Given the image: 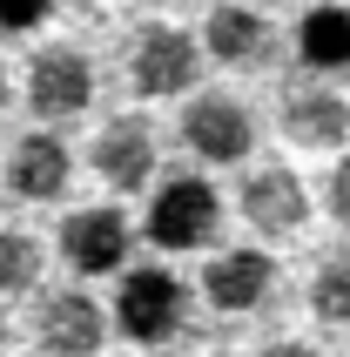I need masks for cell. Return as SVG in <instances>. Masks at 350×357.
Instances as JSON below:
<instances>
[{"label":"cell","mask_w":350,"mask_h":357,"mask_svg":"<svg viewBox=\"0 0 350 357\" xmlns=\"http://www.w3.org/2000/svg\"><path fill=\"white\" fill-rule=\"evenodd\" d=\"M115 324H121V337H135V344L182 337L189 331V290H182V277H169L155 263L128 270L121 290H115Z\"/></svg>","instance_id":"6da1fadb"},{"label":"cell","mask_w":350,"mask_h":357,"mask_svg":"<svg viewBox=\"0 0 350 357\" xmlns=\"http://www.w3.org/2000/svg\"><path fill=\"white\" fill-rule=\"evenodd\" d=\"M215 222H222V202L202 176H175L155 189L149 202V243L155 250H202L215 236Z\"/></svg>","instance_id":"7a4b0ae2"},{"label":"cell","mask_w":350,"mask_h":357,"mask_svg":"<svg viewBox=\"0 0 350 357\" xmlns=\"http://www.w3.org/2000/svg\"><path fill=\"white\" fill-rule=\"evenodd\" d=\"M202 75V40H189L182 27H142L135 34V54H128V81H135V95L162 101V95H182L195 88Z\"/></svg>","instance_id":"3957f363"},{"label":"cell","mask_w":350,"mask_h":357,"mask_svg":"<svg viewBox=\"0 0 350 357\" xmlns=\"http://www.w3.org/2000/svg\"><path fill=\"white\" fill-rule=\"evenodd\" d=\"M27 101L40 121H75L95 101V61L81 47H40L27 68Z\"/></svg>","instance_id":"277c9868"},{"label":"cell","mask_w":350,"mask_h":357,"mask_svg":"<svg viewBox=\"0 0 350 357\" xmlns=\"http://www.w3.org/2000/svg\"><path fill=\"white\" fill-rule=\"evenodd\" d=\"M182 142H189L202 162H243L256 149V121H250V108L236 95H195L189 101V115H182Z\"/></svg>","instance_id":"5b68a950"},{"label":"cell","mask_w":350,"mask_h":357,"mask_svg":"<svg viewBox=\"0 0 350 357\" xmlns=\"http://www.w3.org/2000/svg\"><path fill=\"white\" fill-rule=\"evenodd\" d=\"M270 290H276V263L263 257V250H222V257H209V270H202V297H209L222 317L263 310Z\"/></svg>","instance_id":"8992f818"},{"label":"cell","mask_w":350,"mask_h":357,"mask_svg":"<svg viewBox=\"0 0 350 357\" xmlns=\"http://www.w3.org/2000/svg\"><path fill=\"white\" fill-rule=\"evenodd\" d=\"M128 216L121 209H108V202H95V209H75V216L61 222V257L75 263L81 277H101V270H121V257H128Z\"/></svg>","instance_id":"52a82bcc"},{"label":"cell","mask_w":350,"mask_h":357,"mask_svg":"<svg viewBox=\"0 0 350 357\" xmlns=\"http://www.w3.org/2000/svg\"><path fill=\"white\" fill-rule=\"evenodd\" d=\"M95 176L115 189V196H135L142 182L155 176V135L142 115H121L95 135Z\"/></svg>","instance_id":"ba28073f"},{"label":"cell","mask_w":350,"mask_h":357,"mask_svg":"<svg viewBox=\"0 0 350 357\" xmlns=\"http://www.w3.org/2000/svg\"><path fill=\"white\" fill-rule=\"evenodd\" d=\"M40 351L54 357H95L101 337H108V317H101V303L88 290H54V297L40 303Z\"/></svg>","instance_id":"9c48e42d"},{"label":"cell","mask_w":350,"mask_h":357,"mask_svg":"<svg viewBox=\"0 0 350 357\" xmlns=\"http://www.w3.org/2000/svg\"><path fill=\"white\" fill-rule=\"evenodd\" d=\"M243 216H250V229H263V236H296V229L310 222V189H303L290 169H256V176L243 182Z\"/></svg>","instance_id":"30bf717a"},{"label":"cell","mask_w":350,"mask_h":357,"mask_svg":"<svg viewBox=\"0 0 350 357\" xmlns=\"http://www.w3.org/2000/svg\"><path fill=\"white\" fill-rule=\"evenodd\" d=\"M283 135L296 149H344L350 142V101L337 88H290L283 95Z\"/></svg>","instance_id":"8fae6325"},{"label":"cell","mask_w":350,"mask_h":357,"mask_svg":"<svg viewBox=\"0 0 350 357\" xmlns=\"http://www.w3.org/2000/svg\"><path fill=\"white\" fill-rule=\"evenodd\" d=\"M68 142L61 135H20L14 142V155H7V189H14L20 202H54L61 189H68Z\"/></svg>","instance_id":"7c38bea8"},{"label":"cell","mask_w":350,"mask_h":357,"mask_svg":"<svg viewBox=\"0 0 350 357\" xmlns=\"http://www.w3.org/2000/svg\"><path fill=\"white\" fill-rule=\"evenodd\" d=\"M202 54L209 61H229V68H256L270 54V20L256 7H215L209 27H202Z\"/></svg>","instance_id":"4fadbf2b"},{"label":"cell","mask_w":350,"mask_h":357,"mask_svg":"<svg viewBox=\"0 0 350 357\" xmlns=\"http://www.w3.org/2000/svg\"><path fill=\"white\" fill-rule=\"evenodd\" d=\"M296 61L317 75H344L350 68V7H310L296 27Z\"/></svg>","instance_id":"5bb4252c"},{"label":"cell","mask_w":350,"mask_h":357,"mask_svg":"<svg viewBox=\"0 0 350 357\" xmlns=\"http://www.w3.org/2000/svg\"><path fill=\"white\" fill-rule=\"evenodd\" d=\"M310 310H317L324 324H350V250L317 263V277H310Z\"/></svg>","instance_id":"9a60e30c"},{"label":"cell","mask_w":350,"mask_h":357,"mask_svg":"<svg viewBox=\"0 0 350 357\" xmlns=\"http://www.w3.org/2000/svg\"><path fill=\"white\" fill-rule=\"evenodd\" d=\"M34 277H40V243L27 229H0V297L34 290Z\"/></svg>","instance_id":"2e32d148"},{"label":"cell","mask_w":350,"mask_h":357,"mask_svg":"<svg viewBox=\"0 0 350 357\" xmlns=\"http://www.w3.org/2000/svg\"><path fill=\"white\" fill-rule=\"evenodd\" d=\"M54 14V0H0V34H34Z\"/></svg>","instance_id":"e0dca14e"},{"label":"cell","mask_w":350,"mask_h":357,"mask_svg":"<svg viewBox=\"0 0 350 357\" xmlns=\"http://www.w3.org/2000/svg\"><path fill=\"white\" fill-rule=\"evenodd\" d=\"M324 202H330V216H337V222L350 229V155H344V162L330 169V182H324Z\"/></svg>","instance_id":"ac0fdd59"},{"label":"cell","mask_w":350,"mask_h":357,"mask_svg":"<svg viewBox=\"0 0 350 357\" xmlns=\"http://www.w3.org/2000/svg\"><path fill=\"white\" fill-rule=\"evenodd\" d=\"M263 357H317V351H310V344H270Z\"/></svg>","instance_id":"d6986e66"},{"label":"cell","mask_w":350,"mask_h":357,"mask_svg":"<svg viewBox=\"0 0 350 357\" xmlns=\"http://www.w3.org/2000/svg\"><path fill=\"white\" fill-rule=\"evenodd\" d=\"M0 108H7V68H0Z\"/></svg>","instance_id":"ffe728a7"},{"label":"cell","mask_w":350,"mask_h":357,"mask_svg":"<svg viewBox=\"0 0 350 357\" xmlns=\"http://www.w3.org/2000/svg\"><path fill=\"white\" fill-rule=\"evenodd\" d=\"M0 344H7V324H0Z\"/></svg>","instance_id":"44dd1931"}]
</instances>
